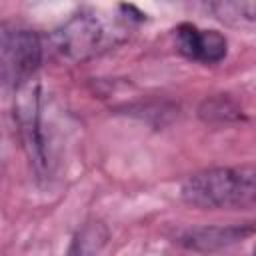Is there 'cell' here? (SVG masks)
Returning a JSON list of instances; mask_svg holds the SVG:
<instances>
[{"mask_svg": "<svg viewBox=\"0 0 256 256\" xmlns=\"http://www.w3.org/2000/svg\"><path fill=\"white\" fill-rule=\"evenodd\" d=\"M2 78L14 92L36 80L42 62V44L34 30L2 26Z\"/></svg>", "mask_w": 256, "mask_h": 256, "instance_id": "3", "label": "cell"}, {"mask_svg": "<svg viewBox=\"0 0 256 256\" xmlns=\"http://www.w3.org/2000/svg\"><path fill=\"white\" fill-rule=\"evenodd\" d=\"M174 38L178 52L200 64H218L228 52V40L218 30L198 28L196 24H180Z\"/></svg>", "mask_w": 256, "mask_h": 256, "instance_id": "5", "label": "cell"}, {"mask_svg": "<svg viewBox=\"0 0 256 256\" xmlns=\"http://www.w3.org/2000/svg\"><path fill=\"white\" fill-rule=\"evenodd\" d=\"M180 198L200 210L256 208V164L208 168L190 174L180 186Z\"/></svg>", "mask_w": 256, "mask_h": 256, "instance_id": "2", "label": "cell"}, {"mask_svg": "<svg viewBox=\"0 0 256 256\" xmlns=\"http://www.w3.org/2000/svg\"><path fill=\"white\" fill-rule=\"evenodd\" d=\"M14 116L18 122V130H20L28 160L34 166L38 178H44L48 174L50 160H48V150H46L40 86L36 84V80L16 90Z\"/></svg>", "mask_w": 256, "mask_h": 256, "instance_id": "4", "label": "cell"}, {"mask_svg": "<svg viewBox=\"0 0 256 256\" xmlns=\"http://www.w3.org/2000/svg\"><path fill=\"white\" fill-rule=\"evenodd\" d=\"M208 8L228 24H244L256 20V2H216Z\"/></svg>", "mask_w": 256, "mask_h": 256, "instance_id": "7", "label": "cell"}, {"mask_svg": "<svg viewBox=\"0 0 256 256\" xmlns=\"http://www.w3.org/2000/svg\"><path fill=\"white\" fill-rule=\"evenodd\" d=\"M130 8L120 6L118 14L98 8L78 10L52 34L56 54L68 62H86L116 48L128 38L136 20L142 18L130 16Z\"/></svg>", "mask_w": 256, "mask_h": 256, "instance_id": "1", "label": "cell"}, {"mask_svg": "<svg viewBox=\"0 0 256 256\" xmlns=\"http://www.w3.org/2000/svg\"><path fill=\"white\" fill-rule=\"evenodd\" d=\"M106 238H108L106 228L100 222H90L76 234L68 250V256H96L104 246Z\"/></svg>", "mask_w": 256, "mask_h": 256, "instance_id": "6", "label": "cell"}]
</instances>
